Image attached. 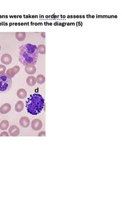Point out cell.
Wrapping results in <instances>:
<instances>
[{"instance_id":"cell-1","label":"cell","mask_w":122,"mask_h":209,"mask_svg":"<svg viewBox=\"0 0 122 209\" xmlns=\"http://www.w3.org/2000/svg\"><path fill=\"white\" fill-rule=\"evenodd\" d=\"M37 47L31 44H26L20 48L19 60L23 65H35L38 59Z\"/></svg>"},{"instance_id":"cell-2","label":"cell","mask_w":122,"mask_h":209,"mask_svg":"<svg viewBox=\"0 0 122 209\" xmlns=\"http://www.w3.org/2000/svg\"><path fill=\"white\" fill-rule=\"evenodd\" d=\"M44 106V99L41 95L35 93L30 95L26 100V108L27 112L33 115L39 114Z\"/></svg>"},{"instance_id":"cell-3","label":"cell","mask_w":122,"mask_h":209,"mask_svg":"<svg viewBox=\"0 0 122 209\" xmlns=\"http://www.w3.org/2000/svg\"><path fill=\"white\" fill-rule=\"evenodd\" d=\"M12 81L11 78L6 74L0 75V93L9 91L12 86Z\"/></svg>"},{"instance_id":"cell-4","label":"cell","mask_w":122,"mask_h":209,"mask_svg":"<svg viewBox=\"0 0 122 209\" xmlns=\"http://www.w3.org/2000/svg\"><path fill=\"white\" fill-rule=\"evenodd\" d=\"M20 68L19 66L18 65H16L14 67H13L12 68H10L8 69L7 70V71H6V74L10 78H13L14 77V76L18 74L19 73V72L20 71Z\"/></svg>"},{"instance_id":"cell-5","label":"cell","mask_w":122,"mask_h":209,"mask_svg":"<svg viewBox=\"0 0 122 209\" xmlns=\"http://www.w3.org/2000/svg\"><path fill=\"white\" fill-rule=\"evenodd\" d=\"M43 124L42 121L39 119H35L31 123L32 128L35 131H38L40 130L42 127Z\"/></svg>"},{"instance_id":"cell-6","label":"cell","mask_w":122,"mask_h":209,"mask_svg":"<svg viewBox=\"0 0 122 209\" xmlns=\"http://www.w3.org/2000/svg\"><path fill=\"white\" fill-rule=\"evenodd\" d=\"M12 56L8 54H3L1 58V61L2 63L5 65L10 64L12 62Z\"/></svg>"},{"instance_id":"cell-7","label":"cell","mask_w":122,"mask_h":209,"mask_svg":"<svg viewBox=\"0 0 122 209\" xmlns=\"http://www.w3.org/2000/svg\"><path fill=\"white\" fill-rule=\"evenodd\" d=\"M9 134L12 136H17L20 134V129L16 125L11 126L8 130Z\"/></svg>"},{"instance_id":"cell-8","label":"cell","mask_w":122,"mask_h":209,"mask_svg":"<svg viewBox=\"0 0 122 209\" xmlns=\"http://www.w3.org/2000/svg\"><path fill=\"white\" fill-rule=\"evenodd\" d=\"M12 109L11 105L8 103H5L0 107V113L2 114H5L8 113Z\"/></svg>"},{"instance_id":"cell-9","label":"cell","mask_w":122,"mask_h":209,"mask_svg":"<svg viewBox=\"0 0 122 209\" xmlns=\"http://www.w3.org/2000/svg\"><path fill=\"white\" fill-rule=\"evenodd\" d=\"M25 71L28 75H33L36 72V68L34 65L29 64L25 67Z\"/></svg>"},{"instance_id":"cell-10","label":"cell","mask_w":122,"mask_h":209,"mask_svg":"<svg viewBox=\"0 0 122 209\" xmlns=\"http://www.w3.org/2000/svg\"><path fill=\"white\" fill-rule=\"evenodd\" d=\"M19 123L22 127L27 128L30 125V120L27 117L23 116L20 119Z\"/></svg>"},{"instance_id":"cell-11","label":"cell","mask_w":122,"mask_h":209,"mask_svg":"<svg viewBox=\"0 0 122 209\" xmlns=\"http://www.w3.org/2000/svg\"><path fill=\"white\" fill-rule=\"evenodd\" d=\"M24 105L23 102L20 100V101H18L16 103V104L15 105L14 109H15V111L17 112H20L23 111V110L24 109Z\"/></svg>"},{"instance_id":"cell-12","label":"cell","mask_w":122,"mask_h":209,"mask_svg":"<svg viewBox=\"0 0 122 209\" xmlns=\"http://www.w3.org/2000/svg\"><path fill=\"white\" fill-rule=\"evenodd\" d=\"M27 92L24 89H20L17 93V96L20 99H24L27 96Z\"/></svg>"},{"instance_id":"cell-13","label":"cell","mask_w":122,"mask_h":209,"mask_svg":"<svg viewBox=\"0 0 122 209\" xmlns=\"http://www.w3.org/2000/svg\"><path fill=\"white\" fill-rule=\"evenodd\" d=\"M26 83L29 86H34L36 83V78L33 76H29L26 79Z\"/></svg>"},{"instance_id":"cell-14","label":"cell","mask_w":122,"mask_h":209,"mask_svg":"<svg viewBox=\"0 0 122 209\" xmlns=\"http://www.w3.org/2000/svg\"><path fill=\"white\" fill-rule=\"evenodd\" d=\"M16 38L19 41H23L25 39L26 33L25 32H17L15 34Z\"/></svg>"},{"instance_id":"cell-15","label":"cell","mask_w":122,"mask_h":209,"mask_svg":"<svg viewBox=\"0 0 122 209\" xmlns=\"http://www.w3.org/2000/svg\"><path fill=\"white\" fill-rule=\"evenodd\" d=\"M9 123L7 120H3L0 123V129L2 130H6L8 128Z\"/></svg>"},{"instance_id":"cell-16","label":"cell","mask_w":122,"mask_h":209,"mask_svg":"<svg viewBox=\"0 0 122 209\" xmlns=\"http://www.w3.org/2000/svg\"><path fill=\"white\" fill-rule=\"evenodd\" d=\"M36 82H37L38 84H39L40 85H42L45 83V78L43 75L40 74L37 76V77L36 78Z\"/></svg>"},{"instance_id":"cell-17","label":"cell","mask_w":122,"mask_h":209,"mask_svg":"<svg viewBox=\"0 0 122 209\" xmlns=\"http://www.w3.org/2000/svg\"><path fill=\"white\" fill-rule=\"evenodd\" d=\"M37 48H38V53L42 54V55H44L45 54V53H46L45 45H44L43 44H40L38 46Z\"/></svg>"},{"instance_id":"cell-18","label":"cell","mask_w":122,"mask_h":209,"mask_svg":"<svg viewBox=\"0 0 122 209\" xmlns=\"http://www.w3.org/2000/svg\"><path fill=\"white\" fill-rule=\"evenodd\" d=\"M6 67L3 64H0V75L5 74Z\"/></svg>"},{"instance_id":"cell-19","label":"cell","mask_w":122,"mask_h":209,"mask_svg":"<svg viewBox=\"0 0 122 209\" xmlns=\"http://www.w3.org/2000/svg\"><path fill=\"white\" fill-rule=\"evenodd\" d=\"M0 136H9V135H8V134L7 132L4 131V132H3L1 133V134L0 135Z\"/></svg>"},{"instance_id":"cell-20","label":"cell","mask_w":122,"mask_h":209,"mask_svg":"<svg viewBox=\"0 0 122 209\" xmlns=\"http://www.w3.org/2000/svg\"><path fill=\"white\" fill-rule=\"evenodd\" d=\"M45 131H41L39 134V136H45Z\"/></svg>"},{"instance_id":"cell-21","label":"cell","mask_w":122,"mask_h":209,"mask_svg":"<svg viewBox=\"0 0 122 209\" xmlns=\"http://www.w3.org/2000/svg\"><path fill=\"white\" fill-rule=\"evenodd\" d=\"M41 36L43 38H45V33L42 32L41 33Z\"/></svg>"},{"instance_id":"cell-22","label":"cell","mask_w":122,"mask_h":209,"mask_svg":"<svg viewBox=\"0 0 122 209\" xmlns=\"http://www.w3.org/2000/svg\"><path fill=\"white\" fill-rule=\"evenodd\" d=\"M1 49V45H0V50Z\"/></svg>"},{"instance_id":"cell-23","label":"cell","mask_w":122,"mask_h":209,"mask_svg":"<svg viewBox=\"0 0 122 209\" xmlns=\"http://www.w3.org/2000/svg\"><path fill=\"white\" fill-rule=\"evenodd\" d=\"M0 120H1V119H0Z\"/></svg>"}]
</instances>
